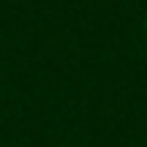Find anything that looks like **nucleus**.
Listing matches in <instances>:
<instances>
[]
</instances>
